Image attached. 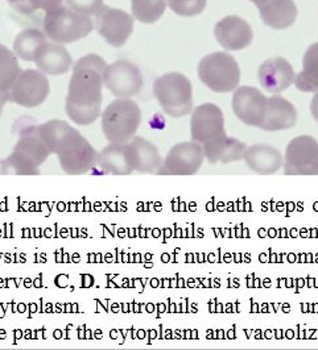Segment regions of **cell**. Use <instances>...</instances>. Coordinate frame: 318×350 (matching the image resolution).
<instances>
[{"instance_id": "cell-1", "label": "cell", "mask_w": 318, "mask_h": 350, "mask_svg": "<svg viewBox=\"0 0 318 350\" xmlns=\"http://www.w3.org/2000/svg\"><path fill=\"white\" fill-rule=\"evenodd\" d=\"M106 68V61L98 54H88L75 62L65 109L69 119L77 125H90L102 115Z\"/></svg>"}, {"instance_id": "cell-2", "label": "cell", "mask_w": 318, "mask_h": 350, "mask_svg": "<svg viewBox=\"0 0 318 350\" xmlns=\"http://www.w3.org/2000/svg\"><path fill=\"white\" fill-rule=\"evenodd\" d=\"M36 135L60 161L66 174H86L98 167V152L75 128L62 120H49L34 128Z\"/></svg>"}, {"instance_id": "cell-3", "label": "cell", "mask_w": 318, "mask_h": 350, "mask_svg": "<svg viewBox=\"0 0 318 350\" xmlns=\"http://www.w3.org/2000/svg\"><path fill=\"white\" fill-rule=\"evenodd\" d=\"M102 131L108 142L132 140L142 123V109L131 98H117L101 115Z\"/></svg>"}, {"instance_id": "cell-4", "label": "cell", "mask_w": 318, "mask_h": 350, "mask_svg": "<svg viewBox=\"0 0 318 350\" xmlns=\"http://www.w3.org/2000/svg\"><path fill=\"white\" fill-rule=\"evenodd\" d=\"M154 94L171 118H184L193 111V86L181 72L172 71L159 77L154 83Z\"/></svg>"}, {"instance_id": "cell-5", "label": "cell", "mask_w": 318, "mask_h": 350, "mask_svg": "<svg viewBox=\"0 0 318 350\" xmlns=\"http://www.w3.org/2000/svg\"><path fill=\"white\" fill-rule=\"evenodd\" d=\"M199 81L212 92L228 94L239 88L241 69L236 59L226 52L205 55L198 64Z\"/></svg>"}, {"instance_id": "cell-6", "label": "cell", "mask_w": 318, "mask_h": 350, "mask_svg": "<svg viewBox=\"0 0 318 350\" xmlns=\"http://www.w3.org/2000/svg\"><path fill=\"white\" fill-rule=\"evenodd\" d=\"M51 150L34 129L23 132L14 152L1 162L3 174L37 175L40 166L51 156Z\"/></svg>"}, {"instance_id": "cell-7", "label": "cell", "mask_w": 318, "mask_h": 350, "mask_svg": "<svg viewBox=\"0 0 318 350\" xmlns=\"http://www.w3.org/2000/svg\"><path fill=\"white\" fill-rule=\"evenodd\" d=\"M94 23L88 15L73 11L69 7H58L48 11L44 18V33L57 44H71L88 37Z\"/></svg>"}, {"instance_id": "cell-8", "label": "cell", "mask_w": 318, "mask_h": 350, "mask_svg": "<svg viewBox=\"0 0 318 350\" xmlns=\"http://www.w3.org/2000/svg\"><path fill=\"white\" fill-rule=\"evenodd\" d=\"M284 173L288 175L318 174V141L301 135L286 145L284 154Z\"/></svg>"}, {"instance_id": "cell-9", "label": "cell", "mask_w": 318, "mask_h": 350, "mask_svg": "<svg viewBox=\"0 0 318 350\" xmlns=\"http://www.w3.org/2000/svg\"><path fill=\"white\" fill-rule=\"evenodd\" d=\"M205 161L202 144L197 141L180 142L171 148L158 174L193 175Z\"/></svg>"}, {"instance_id": "cell-10", "label": "cell", "mask_w": 318, "mask_h": 350, "mask_svg": "<svg viewBox=\"0 0 318 350\" xmlns=\"http://www.w3.org/2000/svg\"><path fill=\"white\" fill-rule=\"evenodd\" d=\"M49 81L40 70H23L10 90L12 103L24 108H35L42 105L49 95Z\"/></svg>"}, {"instance_id": "cell-11", "label": "cell", "mask_w": 318, "mask_h": 350, "mask_svg": "<svg viewBox=\"0 0 318 350\" xmlns=\"http://www.w3.org/2000/svg\"><path fill=\"white\" fill-rule=\"evenodd\" d=\"M103 81L105 88L117 98H132L138 95L143 88L142 71L125 59L107 65Z\"/></svg>"}, {"instance_id": "cell-12", "label": "cell", "mask_w": 318, "mask_h": 350, "mask_svg": "<svg viewBox=\"0 0 318 350\" xmlns=\"http://www.w3.org/2000/svg\"><path fill=\"white\" fill-rule=\"evenodd\" d=\"M134 16L118 8L103 5L95 15V27L107 44L122 48L134 32Z\"/></svg>"}, {"instance_id": "cell-13", "label": "cell", "mask_w": 318, "mask_h": 350, "mask_svg": "<svg viewBox=\"0 0 318 350\" xmlns=\"http://www.w3.org/2000/svg\"><path fill=\"white\" fill-rule=\"evenodd\" d=\"M191 135L192 140L202 145L226 135L222 109L212 103L195 107L191 119Z\"/></svg>"}, {"instance_id": "cell-14", "label": "cell", "mask_w": 318, "mask_h": 350, "mask_svg": "<svg viewBox=\"0 0 318 350\" xmlns=\"http://www.w3.org/2000/svg\"><path fill=\"white\" fill-rule=\"evenodd\" d=\"M231 107L235 116L242 123L259 128L265 119L267 98L258 88L241 86L232 94Z\"/></svg>"}, {"instance_id": "cell-15", "label": "cell", "mask_w": 318, "mask_h": 350, "mask_svg": "<svg viewBox=\"0 0 318 350\" xmlns=\"http://www.w3.org/2000/svg\"><path fill=\"white\" fill-rule=\"evenodd\" d=\"M214 35L218 44L229 52L246 49L254 40L249 24L235 15L219 20L214 28Z\"/></svg>"}, {"instance_id": "cell-16", "label": "cell", "mask_w": 318, "mask_h": 350, "mask_svg": "<svg viewBox=\"0 0 318 350\" xmlns=\"http://www.w3.org/2000/svg\"><path fill=\"white\" fill-rule=\"evenodd\" d=\"M258 78L267 92L275 95L285 91L295 83L296 74L292 65L282 57H273L265 61L259 70Z\"/></svg>"}, {"instance_id": "cell-17", "label": "cell", "mask_w": 318, "mask_h": 350, "mask_svg": "<svg viewBox=\"0 0 318 350\" xmlns=\"http://www.w3.org/2000/svg\"><path fill=\"white\" fill-rule=\"evenodd\" d=\"M299 119L296 107L283 96L275 94L267 99L265 116L259 129L265 132H279L293 128Z\"/></svg>"}, {"instance_id": "cell-18", "label": "cell", "mask_w": 318, "mask_h": 350, "mask_svg": "<svg viewBox=\"0 0 318 350\" xmlns=\"http://www.w3.org/2000/svg\"><path fill=\"white\" fill-rule=\"evenodd\" d=\"M37 69L45 75H64L71 70L73 66V58L71 53L62 44L45 42L37 53L35 61Z\"/></svg>"}, {"instance_id": "cell-19", "label": "cell", "mask_w": 318, "mask_h": 350, "mask_svg": "<svg viewBox=\"0 0 318 350\" xmlns=\"http://www.w3.org/2000/svg\"><path fill=\"white\" fill-rule=\"evenodd\" d=\"M243 159L256 174H275L284 166V156L279 149L263 142L247 146Z\"/></svg>"}, {"instance_id": "cell-20", "label": "cell", "mask_w": 318, "mask_h": 350, "mask_svg": "<svg viewBox=\"0 0 318 350\" xmlns=\"http://www.w3.org/2000/svg\"><path fill=\"white\" fill-rule=\"evenodd\" d=\"M258 10L265 25L279 31L292 27L299 15L293 0H265Z\"/></svg>"}, {"instance_id": "cell-21", "label": "cell", "mask_w": 318, "mask_h": 350, "mask_svg": "<svg viewBox=\"0 0 318 350\" xmlns=\"http://www.w3.org/2000/svg\"><path fill=\"white\" fill-rule=\"evenodd\" d=\"M98 167L105 173L115 175H128L135 172L128 144L110 142L98 154Z\"/></svg>"}, {"instance_id": "cell-22", "label": "cell", "mask_w": 318, "mask_h": 350, "mask_svg": "<svg viewBox=\"0 0 318 350\" xmlns=\"http://www.w3.org/2000/svg\"><path fill=\"white\" fill-rule=\"evenodd\" d=\"M205 158L210 163H230L245 158L246 144L228 135L219 136L202 145Z\"/></svg>"}, {"instance_id": "cell-23", "label": "cell", "mask_w": 318, "mask_h": 350, "mask_svg": "<svg viewBox=\"0 0 318 350\" xmlns=\"http://www.w3.org/2000/svg\"><path fill=\"white\" fill-rule=\"evenodd\" d=\"M127 144L130 148L135 172L144 174H152L159 172L162 165V158L160 156L159 149L156 148V145L143 139L140 136H135Z\"/></svg>"}, {"instance_id": "cell-24", "label": "cell", "mask_w": 318, "mask_h": 350, "mask_svg": "<svg viewBox=\"0 0 318 350\" xmlns=\"http://www.w3.org/2000/svg\"><path fill=\"white\" fill-rule=\"evenodd\" d=\"M301 92L318 91V44H312L302 58V70L296 75L295 83Z\"/></svg>"}, {"instance_id": "cell-25", "label": "cell", "mask_w": 318, "mask_h": 350, "mask_svg": "<svg viewBox=\"0 0 318 350\" xmlns=\"http://www.w3.org/2000/svg\"><path fill=\"white\" fill-rule=\"evenodd\" d=\"M47 42V36L44 32L28 28L21 31L14 42V52L18 55V58L32 62L35 61L36 53Z\"/></svg>"}, {"instance_id": "cell-26", "label": "cell", "mask_w": 318, "mask_h": 350, "mask_svg": "<svg viewBox=\"0 0 318 350\" xmlns=\"http://www.w3.org/2000/svg\"><path fill=\"white\" fill-rule=\"evenodd\" d=\"M21 71L18 55L0 44V91H10Z\"/></svg>"}, {"instance_id": "cell-27", "label": "cell", "mask_w": 318, "mask_h": 350, "mask_svg": "<svg viewBox=\"0 0 318 350\" xmlns=\"http://www.w3.org/2000/svg\"><path fill=\"white\" fill-rule=\"evenodd\" d=\"M132 16L143 24H154L162 18L168 0H131Z\"/></svg>"}, {"instance_id": "cell-28", "label": "cell", "mask_w": 318, "mask_h": 350, "mask_svg": "<svg viewBox=\"0 0 318 350\" xmlns=\"http://www.w3.org/2000/svg\"><path fill=\"white\" fill-rule=\"evenodd\" d=\"M10 5L23 15H32L37 11H52L62 5L64 0H7Z\"/></svg>"}, {"instance_id": "cell-29", "label": "cell", "mask_w": 318, "mask_h": 350, "mask_svg": "<svg viewBox=\"0 0 318 350\" xmlns=\"http://www.w3.org/2000/svg\"><path fill=\"white\" fill-rule=\"evenodd\" d=\"M208 0H168L169 8L178 15L185 18H193L204 12Z\"/></svg>"}, {"instance_id": "cell-30", "label": "cell", "mask_w": 318, "mask_h": 350, "mask_svg": "<svg viewBox=\"0 0 318 350\" xmlns=\"http://www.w3.org/2000/svg\"><path fill=\"white\" fill-rule=\"evenodd\" d=\"M65 1L73 11L88 15V16L97 15L105 5L103 0H65Z\"/></svg>"}, {"instance_id": "cell-31", "label": "cell", "mask_w": 318, "mask_h": 350, "mask_svg": "<svg viewBox=\"0 0 318 350\" xmlns=\"http://www.w3.org/2000/svg\"><path fill=\"white\" fill-rule=\"evenodd\" d=\"M8 102H11L10 91H0V116H1L4 105H5V103H8Z\"/></svg>"}, {"instance_id": "cell-32", "label": "cell", "mask_w": 318, "mask_h": 350, "mask_svg": "<svg viewBox=\"0 0 318 350\" xmlns=\"http://www.w3.org/2000/svg\"><path fill=\"white\" fill-rule=\"evenodd\" d=\"M249 1H252V3H254V4H256V7H258L259 4L265 3V0H249Z\"/></svg>"}]
</instances>
